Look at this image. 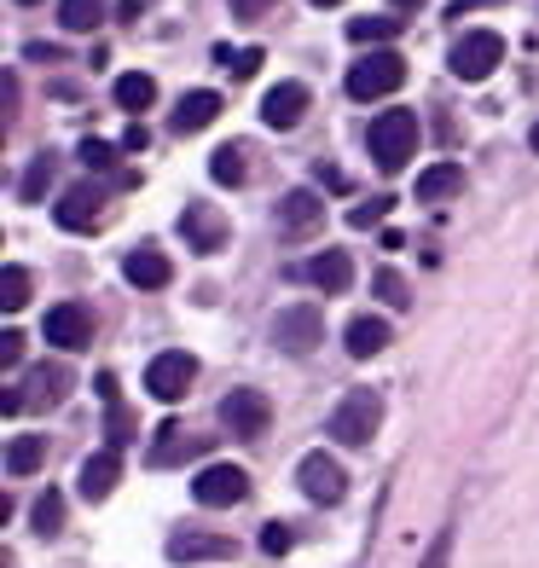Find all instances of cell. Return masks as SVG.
<instances>
[{
    "label": "cell",
    "instance_id": "ab89813d",
    "mask_svg": "<svg viewBox=\"0 0 539 568\" xmlns=\"http://www.w3.org/2000/svg\"><path fill=\"white\" fill-rule=\"evenodd\" d=\"M0 412H7V418H18V412H23V389H7V395H0Z\"/></svg>",
    "mask_w": 539,
    "mask_h": 568
},
{
    "label": "cell",
    "instance_id": "44dd1931",
    "mask_svg": "<svg viewBox=\"0 0 539 568\" xmlns=\"http://www.w3.org/2000/svg\"><path fill=\"white\" fill-rule=\"evenodd\" d=\"M458 186H465V169H458V163H435V169L418 174V203H447Z\"/></svg>",
    "mask_w": 539,
    "mask_h": 568
},
{
    "label": "cell",
    "instance_id": "f546056e",
    "mask_svg": "<svg viewBox=\"0 0 539 568\" xmlns=\"http://www.w3.org/2000/svg\"><path fill=\"white\" fill-rule=\"evenodd\" d=\"M226 70H233L238 75V82H250V75L255 70H262V47H238V53H233V47H221V53H215Z\"/></svg>",
    "mask_w": 539,
    "mask_h": 568
},
{
    "label": "cell",
    "instance_id": "30bf717a",
    "mask_svg": "<svg viewBox=\"0 0 539 568\" xmlns=\"http://www.w3.org/2000/svg\"><path fill=\"white\" fill-rule=\"evenodd\" d=\"M244 494H250V476L238 470V464H203V470L192 476L197 505H238Z\"/></svg>",
    "mask_w": 539,
    "mask_h": 568
},
{
    "label": "cell",
    "instance_id": "4316f807",
    "mask_svg": "<svg viewBox=\"0 0 539 568\" xmlns=\"http://www.w3.org/2000/svg\"><path fill=\"white\" fill-rule=\"evenodd\" d=\"M244 169H250L244 163V145H221L215 158H210V174L221 180V186H244Z\"/></svg>",
    "mask_w": 539,
    "mask_h": 568
},
{
    "label": "cell",
    "instance_id": "ac0fdd59",
    "mask_svg": "<svg viewBox=\"0 0 539 568\" xmlns=\"http://www.w3.org/2000/svg\"><path fill=\"white\" fill-rule=\"evenodd\" d=\"M122 273H128V284H134V291H163V284L174 278L169 255H163V250H151V244L128 255V262H122Z\"/></svg>",
    "mask_w": 539,
    "mask_h": 568
},
{
    "label": "cell",
    "instance_id": "5b68a950",
    "mask_svg": "<svg viewBox=\"0 0 539 568\" xmlns=\"http://www.w3.org/2000/svg\"><path fill=\"white\" fill-rule=\"evenodd\" d=\"M273 343L285 348V354H314V348L325 343V314H319L314 302L285 307V314L273 320Z\"/></svg>",
    "mask_w": 539,
    "mask_h": 568
},
{
    "label": "cell",
    "instance_id": "6da1fadb",
    "mask_svg": "<svg viewBox=\"0 0 539 568\" xmlns=\"http://www.w3.org/2000/svg\"><path fill=\"white\" fill-rule=\"evenodd\" d=\"M366 145H372V163H377L383 174H400L406 163H413V151H418V116H413V111H383V116L372 122Z\"/></svg>",
    "mask_w": 539,
    "mask_h": 568
},
{
    "label": "cell",
    "instance_id": "603a6c76",
    "mask_svg": "<svg viewBox=\"0 0 539 568\" xmlns=\"http://www.w3.org/2000/svg\"><path fill=\"white\" fill-rule=\"evenodd\" d=\"M59 23L70 36H93L105 23V0H59Z\"/></svg>",
    "mask_w": 539,
    "mask_h": 568
},
{
    "label": "cell",
    "instance_id": "8d00e7d4",
    "mask_svg": "<svg viewBox=\"0 0 539 568\" xmlns=\"http://www.w3.org/2000/svg\"><path fill=\"white\" fill-rule=\"evenodd\" d=\"M18 359H23V337H18V331H7V337H0V366H18Z\"/></svg>",
    "mask_w": 539,
    "mask_h": 568
},
{
    "label": "cell",
    "instance_id": "7c38bea8",
    "mask_svg": "<svg viewBox=\"0 0 539 568\" xmlns=\"http://www.w3.org/2000/svg\"><path fill=\"white\" fill-rule=\"evenodd\" d=\"M319 226H325V203H319V192L296 186V192L278 197V232H285V239H307V232H319Z\"/></svg>",
    "mask_w": 539,
    "mask_h": 568
},
{
    "label": "cell",
    "instance_id": "e0dca14e",
    "mask_svg": "<svg viewBox=\"0 0 539 568\" xmlns=\"http://www.w3.org/2000/svg\"><path fill=\"white\" fill-rule=\"evenodd\" d=\"M307 116V88L302 82H278L267 99H262V122L267 128H296Z\"/></svg>",
    "mask_w": 539,
    "mask_h": 568
},
{
    "label": "cell",
    "instance_id": "277c9868",
    "mask_svg": "<svg viewBox=\"0 0 539 568\" xmlns=\"http://www.w3.org/2000/svg\"><path fill=\"white\" fill-rule=\"evenodd\" d=\"M447 64H452L458 82H487V75L505 64V41H499L494 30H470V36L447 53Z\"/></svg>",
    "mask_w": 539,
    "mask_h": 568
},
{
    "label": "cell",
    "instance_id": "f35d334b",
    "mask_svg": "<svg viewBox=\"0 0 539 568\" xmlns=\"http://www.w3.org/2000/svg\"><path fill=\"white\" fill-rule=\"evenodd\" d=\"M319 180H325L330 192H348V180H343V169H330V163H319Z\"/></svg>",
    "mask_w": 539,
    "mask_h": 568
},
{
    "label": "cell",
    "instance_id": "cb8c5ba5",
    "mask_svg": "<svg viewBox=\"0 0 539 568\" xmlns=\"http://www.w3.org/2000/svg\"><path fill=\"white\" fill-rule=\"evenodd\" d=\"M41 464H47V435H12L7 470H12V476H35Z\"/></svg>",
    "mask_w": 539,
    "mask_h": 568
},
{
    "label": "cell",
    "instance_id": "74e56055",
    "mask_svg": "<svg viewBox=\"0 0 539 568\" xmlns=\"http://www.w3.org/2000/svg\"><path fill=\"white\" fill-rule=\"evenodd\" d=\"M145 145H151L145 122H134V128H128V134H122V151H145Z\"/></svg>",
    "mask_w": 539,
    "mask_h": 568
},
{
    "label": "cell",
    "instance_id": "d4e9b609",
    "mask_svg": "<svg viewBox=\"0 0 539 568\" xmlns=\"http://www.w3.org/2000/svg\"><path fill=\"white\" fill-rule=\"evenodd\" d=\"M30 510H35L30 523H35V534H41V539H53V534L64 528V494H53V487H47V494H41Z\"/></svg>",
    "mask_w": 539,
    "mask_h": 568
},
{
    "label": "cell",
    "instance_id": "d6986e66",
    "mask_svg": "<svg viewBox=\"0 0 539 568\" xmlns=\"http://www.w3.org/2000/svg\"><path fill=\"white\" fill-rule=\"evenodd\" d=\"M116 476H122V458H116V447H105V453H93L88 464H82V499H105L111 487H116Z\"/></svg>",
    "mask_w": 539,
    "mask_h": 568
},
{
    "label": "cell",
    "instance_id": "f1b7e54d",
    "mask_svg": "<svg viewBox=\"0 0 539 568\" xmlns=\"http://www.w3.org/2000/svg\"><path fill=\"white\" fill-rule=\"evenodd\" d=\"M400 36V18H354L348 23V41H389Z\"/></svg>",
    "mask_w": 539,
    "mask_h": 568
},
{
    "label": "cell",
    "instance_id": "b9f144b4",
    "mask_svg": "<svg viewBox=\"0 0 539 568\" xmlns=\"http://www.w3.org/2000/svg\"><path fill=\"white\" fill-rule=\"evenodd\" d=\"M395 7H400V12H418V7H424V0H395Z\"/></svg>",
    "mask_w": 539,
    "mask_h": 568
},
{
    "label": "cell",
    "instance_id": "8fae6325",
    "mask_svg": "<svg viewBox=\"0 0 539 568\" xmlns=\"http://www.w3.org/2000/svg\"><path fill=\"white\" fill-rule=\"evenodd\" d=\"M47 343L75 354V348H88L93 343V314L82 302H59V307H47Z\"/></svg>",
    "mask_w": 539,
    "mask_h": 568
},
{
    "label": "cell",
    "instance_id": "4dcf8cb0",
    "mask_svg": "<svg viewBox=\"0 0 539 568\" xmlns=\"http://www.w3.org/2000/svg\"><path fill=\"white\" fill-rule=\"evenodd\" d=\"M377 296L389 302V307H406V302H413V291H406V278H400L395 267H383V273H377Z\"/></svg>",
    "mask_w": 539,
    "mask_h": 568
},
{
    "label": "cell",
    "instance_id": "4fadbf2b",
    "mask_svg": "<svg viewBox=\"0 0 539 568\" xmlns=\"http://www.w3.org/2000/svg\"><path fill=\"white\" fill-rule=\"evenodd\" d=\"M169 551H174L180 562H233V557H238V546H233L226 534H197V528L174 534Z\"/></svg>",
    "mask_w": 539,
    "mask_h": 568
},
{
    "label": "cell",
    "instance_id": "7a4b0ae2",
    "mask_svg": "<svg viewBox=\"0 0 539 568\" xmlns=\"http://www.w3.org/2000/svg\"><path fill=\"white\" fill-rule=\"evenodd\" d=\"M383 424V395L377 389H348L330 412V435H337L343 447H366Z\"/></svg>",
    "mask_w": 539,
    "mask_h": 568
},
{
    "label": "cell",
    "instance_id": "d6a6232c",
    "mask_svg": "<svg viewBox=\"0 0 539 568\" xmlns=\"http://www.w3.org/2000/svg\"><path fill=\"white\" fill-rule=\"evenodd\" d=\"M291 546H296V534H291L285 523H267V528H262V551H267V557H285Z\"/></svg>",
    "mask_w": 539,
    "mask_h": 568
},
{
    "label": "cell",
    "instance_id": "f6af8a7d",
    "mask_svg": "<svg viewBox=\"0 0 539 568\" xmlns=\"http://www.w3.org/2000/svg\"><path fill=\"white\" fill-rule=\"evenodd\" d=\"M18 7H35V0H18Z\"/></svg>",
    "mask_w": 539,
    "mask_h": 568
},
{
    "label": "cell",
    "instance_id": "ffe728a7",
    "mask_svg": "<svg viewBox=\"0 0 539 568\" xmlns=\"http://www.w3.org/2000/svg\"><path fill=\"white\" fill-rule=\"evenodd\" d=\"M221 116V93H210V88H197V93H186L174 105V128L180 134H197V128H210Z\"/></svg>",
    "mask_w": 539,
    "mask_h": 568
},
{
    "label": "cell",
    "instance_id": "9a60e30c",
    "mask_svg": "<svg viewBox=\"0 0 539 568\" xmlns=\"http://www.w3.org/2000/svg\"><path fill=\"white\" fill-rule=\"evenodd\" d=\"M302 273H307V284H319L325 296H343L348 284H354V255L348 250H319Z\"/></svg>",
    "mask_w": 539,
    "mask_h": 568
},
{
    "label": "cell",
    "instance_id": "836d02e7",
    "mask_svg": "<svg viewBox=\"0 0 539 568\" xmlns=\"http://www.w3.org/2000/svg\"><path fill=\"white\" fill-rule=\"evenodd\" d=\"M418 568H452V528L435 534V546L424 551V562H418Z\"/></svg>",
    "mask_w": 539,
    "mask_h": 568
},
{
    "label": "cell",
    "instance_id": "e575fe53",
    "mask_svg": "<svg viewBox=\"0 0 539 568\" xmlns=\"http://www.w3.org/2000/svg\"><path fill=\"white\" fill-rule=\"evenodd\" d=\"M88 169H111L116 163V145H105V140H82V151H75Z\"/></svg>",
    "mask_w": 539,
    "mask_h": 568
},
{
    "label": "cell",
    "instance_id": "d590c367",
    "mask_svg": "<svg viewBox=\"0 0 539 568\" xmlns=\"http://www.w3.org/2000/svg\"><path fill=\"white\" fill-rule=\"evenodd\" d=\"M273 7H278V0H233V18L238 23H255V18H267Z\"/></svg>",
    "mask_w": 539,
    "mask_h": 568
},
{
    "label": "cell",
    "instance_id": "2e32d148",
    "mask_svg": "<svg viewBox=\"0 0 539 568\" xmlns=\"http://www.w3.org/2000/svg\"><path fill=\"white\" fill-rule=\"evenodd\" d=\"M343 348H348L354 359L383 354V348H389V320H383V314H354L348 331H343Z\"/></svg>",
    "mask_w": 539,
    "mask_h": 568
},
{
    "label": "cell",
    "instance_id": "7402d4cb",
    "mask_svg": "<svg viewBox=\"0 0 539 568\" xmlns=\"http://www.w3.org/2000/svg\"><path fill=\"white\" fill-rule=\"evenodd\" d=\"M116 105L122 111H151V105H157V82H151V75L145 70H128V75H116Z\"/></svg>",
    "mask_w": 539,
    "mask_h": 568
},
{
    "label": "cell",
    "instance_id": "83f0119b",
    "mask_svg": "<svg viewBox=\"0 0 539 568\" xmlns=\"http://www.w3.org/2000/svg\"><path fill=\"white\" fill-rule=\"evenodd\" d=\"M23 302H30V273H23V267H0V307L18 314Z\"/></svg>",
    "mask_w": 539,
    "mask_h": 568
},
{
    "label": "cell",
    "instance_id": "9c48e42d",
    "mask_svg": "<svg viewBox=\"0 0 539 568\" xmlns=\"http://www.w3.org/2000/svg\"><path fill=\"white\" fill-rule=\"evenodd\" d=\"M296 481H302V494L314 499V505H337L348 494V476H343V464L337 458H325V453H307L296 464Z\"/></svg>",
    "mask_w": 539,
    "mask_h": 568
},
{
    "label": "cell",
    "instance_id": "8992f818",
    "mask_svg": "<svg viewBox=\"0 0 539 568\" xmlns=\"http://www.w3.org/2000/svg\"><path fill=\"white\" fill-rule=\"evenodd\" d=\"M221 424L233 429L238 442H255V435H267V424H273V400L262 389H233L221 400Z\"/></svg>",
    "mask_w": 539,
    "mask_h": 568
},
{
    "label": "cell",
    "instance_id": "ee69618b",
    "mask_svg": "<svg viewBox=\"0 0 539 568\" xmlns=\"http://www.w3.org/2000/svg\"><path fill=\"white\" fill-rule=\"evenodd\" d=\"M314 7H343V0H314Z\"/></svg>",
    "mask_w": 539,
    "mask_h": 568
},
{
    "label": "cell",
    "instance_id": "7bdbcfd3",
    "mask_svg": "<svg viewBox=\"0 0 539 568\" xmlns=\"http://www.w3.org/2000/svg\"><path fill=\"white\" fill-rule=\"evenodd\" d=\"M528 145H533V151H539V122H533V134H528Z\"/></svg>",
    "mask_w": 539,
    "mask_h": 568
},
{
    "label": "cell",
    "instance_id": "60d3db41",
    "mask_svg": "<svg viewBox=\"0 0 539 568\" xmlns=\"http://www.w3.org/2000/svg\"><path fill=\"white\" fill-rule=\"evenodd\" d=\"M30 59H35V64H53V59H59V47H47V41H30Z\"/></svg>",
    "mask_w": 539,
    "mask_h": 568
},
{
    "label": "cell",
    "instance_id": "5bb4252c",
    "mask_svg": "<svg viewBox=\"0 0 539 568\" xmlns=\"http://www.w3.org/2000/svg\"><path fill=\"white\" fill-rule=\"evenodd\" d=\"M53 215H59L64 232H93V221L105 215V192H99V186H70Z\"/></svg>",
    "mask_w": 539,
    "mask_h": 568
},
{
    "label": "cell",
    "instance_id": "52a82bcc",
    "mask_svg": "<svg viewBox=\"0 0 539 568\" xmlns=\"http://www.w3.org/2000/svg\"><path fill=\"white\" fill-rule=\"evenodd\" d=\"M197 383V359L186 348H163L157 359L145 366V389L157 395V400H180Z\"/></svg>",
    "mask_w": 539,
    "mask_h": 568
},
{
    "label": "cell",
    "instance_id": "3957f363",
    "mask_svg": "<svg viewBox=\"0 0 539 568\" xmlns=\"http://www.w3.org/2000/svg\"><path fill=\"white\" fill-rule=\"evenodd\" d=\"M400 82H406V59L389 53V47H377V53H366V59L348 70V99L372 105V99H389Z\"/></svg>",
    "mask_w": 539,
    "mask_h": 568
},
{
    "label": "cell",
    "instance_id": "1f68e13d",
    "mask_svg": "<svg viewBox=\"0 0 539 568\" xmlns=\"http://www.w3.org/2000/svg\"><path fill=\"white\" fill-rule=\"evenodd\" d=\"M389 210H395V197L383 192V197H372V203H354V210H348V221H354V226H372V221H383Z\"/></svg>",
    "mask_w": 539,
    "mask_h": 568
},
{
    "label": "cell",
    "instance_id": "484cf974",
    "mask_svg": "<svg viewBox=\"0 0 539 568\" xmlns=\"http://www.w3.org/2000/svg\"><path fill=\"white\" fill-rule=\"evenodd\" d=\"M47 186H53V158L41 151V158H35L30 169H23V180H18V197H23V203H41V197H47Z\"/></svg>",
    "mask_w": 539,
    "mask_h": 568
},
{
    "label": "cell",
    "instance_id": "ba28073f",
    "mask_svg": "<svg viewBox=\"0 0 539 568\" xmlns=\"http://www.w3.org/2000/svg\"><path fill=\"white\" fill-rule=\"evenodd\" d=\"M180 239H186L197 255H215V250H226L233 226H226V215L215 210V203H186V210H180Z\"/></svg>",
    "mask_w": 539,
    "mask_h": 568
}]
</instances>
